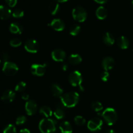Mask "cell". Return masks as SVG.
Listing matches in <instances>:
<instances>
[{
	"label": "cell",
	"mask_w": 133,
	"mask_h": 133,
	"mask_svg": "<svg viewBox=\"0 0 133 133\" xmlns=\"http://www.w3.org/2000/svg\"><path fill=\"white\" fill-rule=\"evenodd\" d=\"M79 94L75 91L64 93L61 96V103L67 108H73L78 104L79 100Z\"/></svg>",
	"instance_id": "6da1fadb"
},
{
	"label": "cell",
	"mask_w": 133,
	"mask_h": 133,
	"mask_svg": "<svg viewBox=\"0 0 133 133\" xmlns=\"http://www.w3.org/2000/svg\"><path fill=\"white\" fill-rule=\"evenodd\" d=\"M56 124L57 123L53 119L44 118L39 123V130L42 133H55Z\"/></svg>",
	"instance_id": "7a4b0ae2"
},
{
	"label": "cell",
	"mask_w": 133,
	"mask_h": 133,
	"mask_svg": "<svg viewBox=\"0 0 133 133\" xmlns=\"http://www.w3.org/2000/svg\"><path fill=\"white\" fill-rule=\"evenodd\" d=\"M68 80L70 84L74 87H78L81 91H84V89L82 86L83 83V77L81 73L78 70H75L70 74L68 77Z\"/></svg>",
	"instance_id": "3957f363"
},
{
	"label": "cell",
	"mask_w": 133,
	"mask_h": 133,
	"mask_svg": "<svg viewBox=\"0 0 133 133\" xmlns=\"http://www.w3.org/2000/svg\"><path fill=\"white\" fill-rule=\"evenodd\" d=\"M101 116L103 117L104 120L108 125H113L117 121L118 114L114 108H107L102 112Z\"/></svg>",
	"instance_id": "277c9868"
},
{
	"label": "cell",
	"mask_w": 133,
	"mask_h": 133,
	"mask_svg": "<svg viewBox=\"0 0 133 133\" xmlns=\"http://www.w3.org/2000/svg\"><path fill=\"white\" fill-rule=\"evenodd\" d=\"M72 16L74 20L79 22H83L87 18V12L81 6H77L73 9Z\"/></svg>",
	"instance_id": "5b68a950"
},
{
	"label": "cell",
	"mask_w": 133,
	"mask_h": 133,
	"mask_svg": "<svg viewBox=\"0 0 133 133\" xmlns=\"http://www.w3.org/2000/svg\"><path fill=\"white\" fill-rule=\"evenodd\" d=\"M18 70L19 69H18V65L14 63L9 61L4 62L2 70L4 74H6V76H14L18 72Z\"/></svg>",
	"instance_id": "8992f818"
},
{
	"label": "cell",
	"mask_w": 133,
	"mask_h": 133,
	"mask_svg": "<svg viewBox=\"0 0 133 133\" xmlns=\"http://www.w3.org/2000/svg\"><path fill=\"white\" fill-rule=\"evenodd\" d=\"M24 48L27 52L31 53H35L38 52L40 48V45L38 41L35 39H30L25 41Z\"/></svg>",
	"instance_id": "52a82bcc"
},
{
	"label": "cell",
	"mask_w": 133,
	"mask_h": 133,
	"mask_svg": "<svg viewBox=\"0 0 133 133\" xmlns=\"http://www.w3.org/2000/svg\"><path fill=\"white\" fill-rule=\"evenodd\" d=\"M102 119L99 117H94L90 120L87 124V127L90 131L92 132H97L98 130H101L103 126Z\"/></svg>",
	"instance_id": "ba28073f"
},
{
	"label": "cell",
	"mask_w": 133,
	"mask_h": 133,
	"mask_svg": "<svg viewBox=\"0 0 133 133\" xmlns=\"http://www.w3.org/2000/svg\"><path fill=\"white\" fill-rule=\"evenodd\" d=\"M47 65L44 64L35 63L32 64L31 66V72L33 75L37 76H42L45 74L46 71Z\"/></svg>",
	"instance_id": "9c48e42d"
},
{
	"label": "cell",
	"mask_w": 133,
	"mask_h": 133,
	"mask_svg": "<svg viewBox=\"0 0 133 133\" xmlns=\"http://www.w3.org/2000/svg\"><path fill=\"white\" fill-rule=\"evenodd\" d=\"M51 57L55 61L63 62L66 57V52L62 49H55L51 52Z\"/></svg>",
	"instance_id": "30bf717a"
},
{
	"label": "cell",
	"mask_w": 133,
	"mask_h": 133,
	"mask_svg": "<svg viewBox=\"0 0 133 133\" xmlns=\"http://www.w3.org/2000/svg\"><path fill=\"white\" fill-rule=\"evenodd\" d=\"M16 97V93L11 89H7L3 93L1 99L4 103L9 104L14 101Z\"/></svg>",
	"instance_id": "8fae6325"
},
{
	"label": "cell",
	"mask_w": 133,
	"mask_h": 133,
	"mask_svg": "<svg viewBox=\"0 0 133 133\" xmlns=\"http://www.w3.org/2000/svg\"><path fill=\"white\" fill-rule=\"evenodd\" d=\"M25 111L27 114L29 115V116H32L37 111L38 106L36 101H35L34 100H29L25 103Z\"/></svg>",
	"instance_id": "7c38bea8"
},
{
	"label": "cell",
	"mask_w": 133,
	"mask_h": 133,
	"mask_svg": "<svg viewBox=\"0 0 133 133\" xmlns=\"http://www.w3.org/2000/svg\"><path fill=\"white\" fill-rule=\"evenodd\" d=\"M49 26L53 29L57 31H62L65 28V23L61 19L59 18H55L51 22Z\"/></svg>",
	"instance_id": "4fadbf2b"
},
{
	"label": "cell",
	"mask_w": 133,
	"mask_h": 133,
	"mask_svg": "<svg viewBox=\"0 0 133 133\" xmlns=\"http://www.w3.org/2000/svg\"><path fill=\"white\" fill-rule=\"evenodd\" d=\"M102 66L104 69V70L109 71L111 70L114 66L115 64V61L114 58L111 57H106L103 59L102 61Z\"/></svg>",
	"instance_id": "5bb4252c"
},
{
	"label": "cell",
	"mask_w": 133,
	"mask_h": 133,
	"mask_svg": "<svg viewBox=\"0 0 133 133\" xmlns=\"http://www.w3.org/2000/svg\"><path fill=\"white\" fill-rule=\"evenodd\" d=\"M12 15V11L9 7L4 5H0V19L8 20Z\"/></svg>",
	"instance_id": "9a60e30c"
},
{
	"label": "cell",
	"mask_w": 133,
	"mask_h": 133,
	"mask_svg": "<svg viewBox=\"0 0 133 133\" xmlns=\"http://www.w3.org/2000/svg\"><path fill=\"white\" fill-rule=\"evenodd\" d=\"M9 31L13 34H19V35H20L23 31V26L18 22H13L9 26Z\"/></svg>",
	"instance_id": "2e32d148"
},
{
	"label": "cell",
	"mask_w": 133,
	"mask_h": 133,
	"mask_svg": "<svg viewBox=\"0 0 133 133\" xmlns=\"http://www.w3.org/2000/svg\"><path fill=\"white\" fill-rule=\"evenodd\" d=\"M51 90L54 95L56 97H61L64 94V91L61 86L56 83H53L51 85Z\"/></svg>",
	"instance_id": "e0dca14e"
},
{
	"label": "cell",
	"mask_w": 133,
	"mask_h": 133,
	"mask_svg": "<svg viewBox=\"0 0 133 133\" xmlns=\"http://www.w3.org/2000/svg\"><path fill=\"white\" fill-rule=\"evenodd\" d=\"M96 15L98 19L105 20L107 17L108 10L105 7L100 6L96 9Z\"/></svg>",
	"instance_id": "ac0fdd59"
},
{
	"label": "cell",
	"mask_w": 133,
	"mask_h": 133,
	"mask_svg": "<svg viewBox=\"0 0 133 133\" xmlns=\"http://www.w3.org/2000/svg\"><path fill=\"white\" fill-rule=\"evenodd\" d=\"M59 129L62 133H72L73 129L70 122L67 121H62L59 125Z\"/></svg>",
	"instance_id": "d6986e66"
},
{
	"label": "cell",
	"mask_w": 133,
	"mask_h": 133,
	"mask_svg": "<svg viewBox=\"0 0 133 133\" xmlns=\"http://www.w3.org/2000/svg\"><path fill=\"white\" fill-rule=\"evenodd\" d=\"M117 43L118 45L121 49L125 50L128 48L129 46V40L127 39L126 37L121 36L120 37L118 38V40H117Z\"/></svg>",
	"instance_id": "ffe728a7"
},
{
	"label": "cell",
	"mask_w": 133,
	"mask_h": 133,
	"mask_svg": "<svg viewBox=\"0 0 133 133\" xmlns=\"http://www.w3.org/2000/svg\"><path fill=\"white\" fill-rule=\"evenodd\" d=\"M68 61L70 64L73 65H77L81 63L82 61L81 56L77 53H73L70 55L68 57Z\"/></svg>",
	"instance_id": "44dd1931"
},
{
	"label": "cell",
	"mask_w": 133,
	"mask_h": 133,
	"mask_svg": "<svg viewBox=\"0 0 133 133\" xmlns=\"http://www.w3.org/2000/svg\"><path fill=\"white\" fill-rule=\"evenodd\" d=\"M103 40L104 43L107 46H112L114 44L115 39H114V36L112 34L109 32L105 33V35L103 37Z\"/></svg>",
	"instance_id": "7402d4cb"
},
{
	"label": "cell",
	"mask_w": 133,
	"mask_h": 133,
	"mask_svg": "<svg viewBox=\"0 0 133 133\" xmlns=\"http://www.w3.org/2000/svg\"><path fill=\"white\" fill-rule=\"evenodd\" d=\"M40 114L43 115L45 118H49L53 114L51 109L48 106H42L39 110Z\"/></svg>",
	"instance_id": "603a6c76"
},
{
	"label": "cell",
	"mask_w": 133,
	"mask_h": 133,
	"mask_svg": "<svg viewBox=\"0 0 133 133\" xmlns=\"http://www.w3.org/2000/svg\"><path fill=\"white\" fill-rule=\"evenodd\" d=\"M60 10L59 3L57 1L52 2L49 6V11L51 15H55L58 13Z\"/></svg>",
	"instance_id": "cb8c5ba5"
},
{
	"label": "cell",
	"mask_w": 133,
	"mask_h": 133,
	"mask_svg": "<svg viewBox=\"0 0 133 133\" xmlns=\"http://www.w3.org/2000/svg\"><path fill=\"white\" fill-rule=\"evenodd\" d=\"M81 27L77 24H74L70 26L69 29V32L70 34L72 36H76L80 33Z\"/></svg>",
	"instance_id": "d4e9b609"
},
{
	"label": "cell",
	"mask_w": 133,
	"mask_h": 133,
	"mask_svg": "<svg viewBox=\"0 0 133 133\" xmlns=\"http://www.w3.org/2000/svg\"><path fill=\"white\" fill-rule=\"evenodd\" d=\"M53 114H54L55 117L57 119H63L64 117L65 112L62 108L58 107V108H57L55 110L54 112H53Z\"/></svg>",
	"instance_id": "484cf974"
},
{
	"label": "cell",
	"mask_w": 133,
	"mask_h": 133,
	"mask_svg": "<svg viewBox=\"0 0 133 133\" xmlns=\"http://www.w3.org/2000/svg\"><path fill=\"white\" fill-rule=\"evenodd\" d=\"M91 107L96 112H100V111H101L103 109V106L102 104L100 102L98 101H95L94 102H92Z\"/></svg>",
	"instance_id": "4316f807"
},
{
	"label": "cell",
	"mask_w": 133,
	"mask_h": 133,
	"mask_svg": "<svg viewBox=\"0 0 133 133\" xmlns=\"http://www.w3.org/2000/svg\"><path fill=\"white\" fill-rule=\"evenodd\" d=\"M3 133H16V128L12 124H9L5 126Z\"/></svg>",
	"instance_id": "83f0119b"
},
{
	"label": "cell",
	"mask_w": 133,
	"mask_h": 133,
	"mask_svg": "<svg viewBox=\"0 0 133 133\" xmlns=\"http://www.w3.org/2000/svg\"><path fill=\"white\" fill-rule=\"evenodd\" d=\"M74 122L79 126H82L86 123V119L81 116H77L74 118Z\"/></svg>",
	"instance_id": "f1b7e54d"
},
{
	"label": "cell",
	"mask_w": 133,
	"mask_h": 133,
	"mask_svg": "<svg viewBox=\"0 0 133 133\" xmlns=\"http://www.w3.org/2000/svg\"><path fill=\"white\" fill-rule=\"evenodd\" d=\"M23 15H24V12L19 9H15L12 13V16L15 18H20L23 17Z\"/></svg>",
	"instance_id": "f546056e"
},
{
	"label": "cell",
	"mask_w": 133,
	"mask_h": 133,
	"mask_svg": "<svg viewBox=\"0 0 133 133\" xmlns=\"http://www.w3.org/2000/svg\"><path fill=\"white\" fill-rule=\"evenodd\" d=\"M27 87V84L24 82H19L15 87V91L17 92H23Z\"/></svg>",
	"instance_id": "4dcf8cb0"
},
{
	"label": "cell",
	"mask_w": 133,
	"mask_h": 133,
	"mask_svg": "<svg viewBox=\"0 0 133 133\" xmlns=\"http://www.w3.org/2000/svg\"><path fill=\"white\" fill-rule=\"evenodd\" d=\"M22 40L19 39L18 38H15V39H12L10 41V45L12 47H14V48H17V47H19L22 45Z\"/></svg>",
	"instance_id": "1f68e13d"
},
{
	"label": "cell",
	"mask_w": 133,
	"mask_h": 133,
	"mask_svg": "<svg viewBox=\"0 0 133 133\" xmlns=\"http://www.w3.org/2000/svg\"><path fill=\"white\" fill-rule=\"evenodd\" d=\"M26 121H27V117L23 115H21L18 116L16 119V124L17 125H23Z\"/></svg>",
	"instance_id": "d6a6232c"
},
{
	"label": "cell",
	"mask_w": 133,
	"mask_h": 133,
	"mask_svg": "<svg viewBox=\"0 0 133 133\" xmlns=\"http://www.w3.org/2000/svg\"><path fill=\"white\" fill-rule=\"evenodd\" d=\"M109 77H110V74H109V71L104 70L101 74V79L103 82H107L109 79Z\"/></svg>",
	"instance_id": "836d02e7"
},
{
	"label": "cell",
	"mask_w": 133,
	"mask_h": 133,
	"mask_svg": "<svg viewBox=\"0 0 133 133\" xmlns=\"http://www.w3.org/2000/svg\"><path fill=\"white\" fill-rule=\"evenodd\" d=\"M5 2L10 7H14L17 4L18 0H5Z\"/></svg>",
	"instance_id": "e575fe53"
},
{
	"label": "cell",
	"mask_w": 133,
	"mask_h": 133,
	"mask_svg": "<svg viewBox=\"0 0 133 133\" xmlns=\"http://www.w3.org/2000/svg\"><path fill=\"white\" fill-rule=\"evenodd\" d=\"M1 59L4 61V62H6V61H9V55L7 52H3L1 53Z\"/></svg>",
	"instance_id": "d590c367"
},
{
	"label": "cell",
	"mask_w": 133,
	"mask_h": 133,
	"mask_svg": "<svg viewBox=\"0 0 133 133\" xmlns=\"http://www.w3.org/2000/svg\"><path fill=\"white\" fill-rule=\"evenodd\" d=\"M22 98L23 100H27L29 99V94H27V93H23L22 95Z\"/></svg>",
	"instance_id": "8d00e7d4"
},
{
	"label": "cell",
	"mask_w": 133,
	"mask_h": 133,
	"mask_svg": "<svg viewBox=\"0 0 133 133\" xmlns=\"http://www.w3.org/2000/svg\"><path fill=\"white\" fill-rule=\"evenodd\" d=\"M97 3L99 4H105L108 1V0H94Z\"/></svg>",
	"instance_id": "74e56055"
},
{
	"label": "cell",
	"mask_w": 133,
	"mask_h": 133,
	"mask_svg": "<svg viewBox=\"0 0 133 133\" xmlns=\"http://www.w3.org/2000/svg\"><path fill=\"white\" fill-rule=\"evenodd\" d=\"M19 133H31L30 130L27 129H23L19 131Z\"/></svg>",
	"instance_id": "f35d334b"
},
{
	"label": "cell",
	"mask_w": 133,
	"mask_h": 133,
	"mask_svg": "<svg viewBox=\"0 0 133 133\" xmlns=\"http://www.w3.org/2000/svg\"><path fill=\"white\" fill-rule=\"evenodd\" d=\"M62 70H64V71L67 70V69H68V65H67V64L64 63L63 65H62Z\"/></svg>",
	"instance_id": "ab89813d"
},
{
	"label": "cell",
	"mask_w": 133,
	"mask_h": 133,
	"mask_svg": "<svg viewBox=\"0 0 133 133\" xmlns=\"http://www.w3.org/2000/svg\"><path fill=\"white\" fill-rule=\"evenodd\" d=\"M55 1H57L58 3H65V2H67L69 0H54Z\"/></svg>",
	"instance_id": "60d3db41"
},
{
	"label": "cell",
	"mask_w": 133,
	"mask_h": 133,
	"mask_svg": "<svg viewBox=\"0 0 133 133\" xmlns=\"http://www.w3.org/2000/svg\"><path fill=\"white\" fill-rule=\"evenodd\" d=\"M105 133H116L115 131L114 130H112V129H110V130H108L105 132Z\"/></svg>",
	"instance_id": "b9f144b4"
},
{
	"label": "cell",
	"mask_w": 133,
	"mask_h": 133,
	"mask_svg": "<svg viewBox=\"0 0 133 133\" xmlns=\"http://www.w3.org/2000/svg\"><path fill=\"white\" fill-rule=\"evenodd\" d=\"M1 59H0V65H1Z\"/></svg>",
	"instance_id": "7bdbcfd3"
},
{
	"label": "cell",
	"mask_w": 133,
	"mask_h": 133,
	"mask_svg": "<svg viewBox=\"0 0 133 133\" xmlns=\"http://www.w3.org/2000/svg\"><path fill=\"white\" fill-rule=\"evenodd\" d=\"M132 8H133V0H132Z\"/></svg>",
	"instance_id": "ee69618b"
}]
</instances>
